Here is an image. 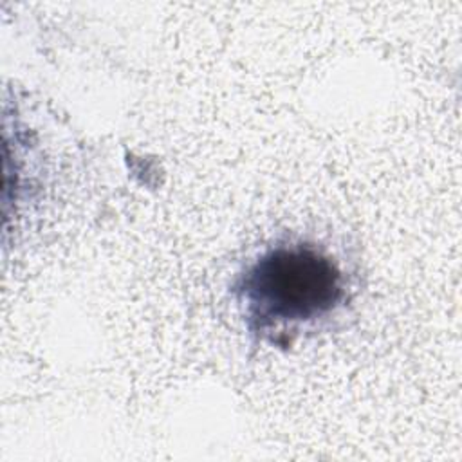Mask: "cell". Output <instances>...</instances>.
I'll return each instance as SVG.
<instances>
[{
  "instance_id": "obj_1",
  "label": "cell",
  "mask_w": 462,
  "mask_h": 462,
  "mask_svg": "<svg viewBox=\"0 0 462 462\" xmlns=\"http://www.w3.org/2000/svg\"><path fill=\"white\" fill-rule=\"evenodd\" d=\"M233 294L253 334L294 328L328 318L346 298L337 262L303 242L274 245L240 273Z\"/></svg>"
}]
</instances>
